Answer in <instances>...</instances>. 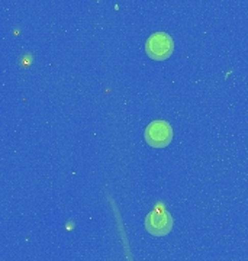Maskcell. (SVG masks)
<instances>
[{
	"mask_svg": "<svg viewBox=\"0 0 248 261\" xmlns=\"http://www.w3.org/2000/svg\"><path fill=\"white\" fill-rule=\"evenodd\" d=\"M175 44L173 39L165 32H156L145 42V51L150 58L156 61H163L173 54Z\"/></svg>",
	"mask_w": 248,
	"mask_h": 261,
	"instance_id": "1",
	"label": "cell"
},
{
	"mask_svg": "<svg viewBox=\"0 0 248 261\" xmlns=\"http://www.w3.org/2000/svg\"><path fill=\"white\" fill-rule=\"evenodd\" d=\"M144 137L153 148H164L173 140V128L168 122L154 121L147 126Z\"/></svg>",
	"mask_w": 248,
	"mask_h": 261,
	"instance_id": "2",
	"label": "cell"
},
{
	"mask_svg": "<svg viewBox=\"0 0 248 261\" xmlns=\"http://www.w3.org/2000/svg\"><path fill=\"white\" fill-rule=\"evenodd\" d=\"M145 229L154 237H164L173 228V218L164 209H156L145 218Z\"/></svg>",
	"mask_w": 248,
	"mask_h": 261,
	"instance_id": "3",
	"label": "cell"
}]
</instances>
